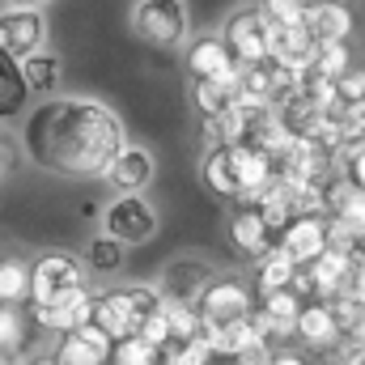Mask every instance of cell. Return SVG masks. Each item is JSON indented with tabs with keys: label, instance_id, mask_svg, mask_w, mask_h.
<instances>
[{
	"label": "cell",
	"instance_id": "6da1fadb",
	"mask_svg": "<svg viewBox=\"0 0 365 365\" xmlns=\"http://www.w3.org/2000/svg\"><path fill=\"white\" fill-rule=\"evenodd\" d=\"M123 145V119L98 98H43L21 123V153L56 179H102Z\"/></svg>",
	"mask_w": 365,
	"mask_h": 365
},
{
	"label": "cell",
	"instance_id": "7a4b0ae2",
	"mask_svg": "<svg viewBox=\"0 0 365 365\" xmlns=\"http://www.w3.org/2000/svg\"><path fill=\"white\" fill-rule=\"evenodd\" d=\"M98 221H102V234L123 242L128 251L153 242L158 230H162V212L149 195H119V191L98 208Z\"/></svg>",
	"mask_w": 365,
	"mask_h": 365
},
{
	"label": "cell",
	"instance_id": "3957f363",
	"mask_svg": "<svg viewBox=\"0 0 365 365\" xmlns=\"http://www.w3.org/2000/svg\"><path fill=\"white\" fill-rule=\"evenodd\" d=\"M191 306L200 314V327H230V323H238V319L251 314L255 289L238 272H212L200 284V293L191 297Z\"/></svg>",
	"mask_w": 365,
	"mask_h": 365
},
{
	"label": "cell",
	"instance_id": "277c9868",
	"mask_svg": "<svg viewBox=\"0 0 365 365\" xmlns=\"http://www.w3.org/2000/svg\"><path fill=\"white\" fill-rule=\"evenodd\" d=\"M132 34L158 51H175L191 34V9L187 0H136L132 4Z\"/></svg>",
	"mask_w": 365,
	"mask_h": 365
},
{
	"label": "cell",
	"instance_id": "5b68a950",
	"mask_svg": "<svg viewBox=\"0 0 365 365\" xmlns=\"http://www.w3.org/2000/svg\"><path fill=\"white\" fill-rule=\"evenodd\" d=\"M77 289H86L81 259L68 251H47L30 264V302L26 306H47V302H60Z\"/></svg>",
	"mask_w": 365,
	"mask_h": 365
},
{
	"label": "cell",
	"instance_id": "8992f818",
	"mask_svg": "<svg viewBox=\"0 0 365 365\" xmlns=\"http://www.w3.org/2000/svg\"><path fill=\"white\" fill-rule=\"evenodd\" d=\"M268 26H272V21H268L255 4L234 9V13L225 17L221 43H225V51L234 56L238 68H242V64H264V60H268Z\"/></svg>",
	"mask_w": 365,
	"mask_h": 365
},
{
	"label": "cell",
	"instance_id": "52a82bcc",
	"mask_svg": "<svg viewBox=\"0 0 365 365\" xmlns=\"http://www.w3.org/2000/svg\"><path fill=\"white\" fill-rule=\"evenodd\" d=\"M38 47H47V13L43 9L4 4L0 9V51L21 60V56H30Z\"/></svg>",
	"mask_w": 365,
	"mask_h": 365
},
{
	"label": "cell",
	"instance_id": "ba28073f",
	"mask_svg": "<svg viewBox=\"0 0 365 365\" xmlns=\"http://www.w3.org/2000/svg\"><path fill=\"white\" fill-rule=\"evenodd\" d=\"M158 179V158H153V149H145V145H123L115 158H110V166L102 170V182H110L119 195H145L149 187Z\"/></svg>",
	"mask_w": 365,
	"mask_h": 365
},
{
	"label": "cell",
	"instance_id": "9c48e42d",
	"mask_svg": "<svg viewBox=\"0 0 365 365\" xmlns=\"http://www.w3.org/2000/svg\"><path fill=\"white\" fill-rule=\"evenodd\" d=\"M276 247H280L297 268H306V264L327 247V217H323V212H297V217H289V221L276 230Z\"/></svg>",
	"mask_w": 365,
	"mask_h": 365
},
{
	"label": "cell",
	"instance_id": "30bf717a",
	"mask_svg": "<svg viewBox=\"0 0 365 365\" xmlns=\"http://www.w3.org/2000/svg\"><path fill=\"white\" fill-rule=\"evenodd\" d=\"M26 319H30L34 331H51V336L73 331V327H81V323L93 319V289L86 284V289H77V293H68V297H60V302L26 306Z\"/></svg>",
	"mask_w": 365,
	"mask_h": 365
},
{
	"label": "cell",
	"instance_id": "8fae6325",
	"mask_svg": "<svg viewBox=\"0 0 365 365\" xmlns=\"http://www.w3.org/2000/svg\"><path fill=\"white\" fill-rule=\"evenodd\" d=\"M182 68H187L191 81H234V77H238V64H234V56L225 51L221 34H200V38H191L187 51H182Z\"/></svg>",
	"mask_w": 365,
	"mask_h": 365
},
{
	"label": "cell",
	"instance_id": "7c38bea8",
	"mask_svg": "<svg viewBox=\"0 0 365 365\" xmlns=\"http://www.w3.org/2000/svg\"><path fill=\"white\" fill-rule=\"evenodd\" d=\"M314 47H319V43L310 38V30H306L302 21H293V26H268V64L293 73V77H302V73L310 68Z\"/></svg>",
	"mask_w": 365,
	"mask_h": 365
},
{
	"label": "cell",
	"instance_id": "4fadbf2b",
	"mask_svg": "<svg viewBox=\"0 0 365 365\" xmlns=\"http://www.w3.org/2000/svg\"><path fill=\"white\" fill-rule=\"evenodd\" d=\"M110 336L102 331V327H93V323H81V327H73V331H60L56 336V349H51V357L60 365H106L110 361Z\"/></svg>",
	"mask_w": 365,
	"mask_h": 365
},
{
	"label": "cell",
	"instance_id": "5bb4252c",
	"mask_svg": "<svg viewBox=\"0 0 365 365\" xmlns=\"http://www.w3.org/2000/svg\"><path fill=\"white\" fill-rule=\"evenodd\" d=\"M293 340H297L306 353H327V349H336L344 336H340V327H336V319H331V306L319 302V297H306V302H302V314H297V323H293Z\"/></svg>",
	"mask_w": 365,
	"mask_h": 365
},
{
	"label": "cell",
	"instance_id": "9a60e30c",
	"mask_svg": "<svg viewBox=\"0 0 365 365\" xmlns=\"http://www.w3.org/2000/svg\"><path fill=\"white\" fill-rule=\"evenodd\" d=\"M225 238H230V247H234L242 259H259V255L276 242V230L251 208V204H238V208L230 212V221H225Z\"/></svg>",
	"mask_w": 365,
	"mask_h": 365
},
{
	"label": "cell",
	"instance_id": "2e32d148",
	"mask_svg": "<svg viewBox=\"0 0 365 365\" xmlns=\"http://www.w3.org/2000/svg\"><path fill=\"white\" fill-rule=\"evenodd\" d=\"M302 26L310 30L314 43H349L353 38V9L340 0H310L302 13Z\"/></svg>",
	"mask_w": 365,
	"mask_h": 365
},
{
	"label": "cell",
	"instance_id": "e0dca14e",
	"mask_svg": "<svg viewBox=\"0 0 365 365\" xmlns=\"http://www.w3.org/2000/svg\"><path fill=\"white\" fill-rule=\"evenodd\" d=\"M93 327H102L110 340H123V336H136V310H132V302H128V289L123 284H115V289H102V293H93Z\"/></svg>",
	"mask_w": 365,
	"mask_h": 365
},
{
	"label": "cell",
	"instance_id": "ac0fdd59",
	"mask_svg": "<svg viewBox=\"0 0 365 365\" xmlns=\"http://www.w3.org/2000/svg\"><path fill=\"white\" fill-rule=\"evenodd\" d=\"M17 77H21V90L26 93H38V98H51V90H60L64 81V60L47 47L30 51L17 60Z\"/></svg>",
	"mask_w": 365,
	"mask_h": 365
},
{
	"label": "cell",
	"instance_id": "d6986e66",
	"mask_svg": "<svg viewBox=\"0 0 365 365\" xmlns=\"http://www.w3.org/2000/svg\"><path fill=\"white\" fill-rule=\"evenodd\" d=\"M323 217H336V221H349L353 230L365 225V187L349 182L344 175H331L323 182Z\"/></svg>",
	"mask_w": 365,
	"mask_h": 365
},
{
	"label": "cell",
	"instance_id": "ffe728a7",
	"mask_svg": "<svg viewBox=\"0 0 365 365\" xmlns=\"http://www.w3.org/2000/svg\"><path fill=\"white\" fill-rule=\"evenodd\" d=\"M200 182H204V191H212L217 200H238V162H234V145L204 149V158H200Z\"/></svg>",
	"mask_w": 365,
	"mask_h": 365
},
{
	"label": "cell",
	"instance_id": "44dd1931",
	"mask_svg": "<svg viewBox=\"0 0 365 365\" xmlns=\"http://www.w3.org/2000/svg\"><path fill=\"white\" fill-rule=\"evenodd\" d=\"M234 162H238V200L234 204H251L276 179V162L251 145H234Z\"/></svg>",
	"mask_w": 365,
	"mask_h": 365
},
{
	"label": "cell",
	"instance_id": "7402d4cb",
	"mask_svg": "<svg viewBox=\"0 0 365 365\" xmlns=\"http://www.w3.org/2000/svg\"><path fill=\"white\" fill-rule=\"evenodd\" d=\"M212 276V268L204 264V259H195V255H182V259H170L162 276H158V289L166 293V297H195L200 293V284Z\"/></svg>",
	"mask_w": 365,
	"mask_h": 365
},
{
	"label": "cell",
	"instance_id": "603a6c76",
	"mask_svg": "<svg viewBox=\"0 0 365 365\" xmlns=\"http://www.w3.org/2000/svg\"><path fill=\"white\" fill-rule=\"evenodd\" d=\"M251 264H255V280H251L255 297H259V293H272V289H289V284L297 280V264H293L276 242L259 255V259H251Z\"/></svg>",
	"mask_w": 365,
	"mask_h": 365
},
{
	"label": "cell",
	"instance_id": "cb8c5ba5",
	"mask_svg": "<svg viewBox=\"0 0 365 365\" xmlns=\"http://www.w3.org/2000/svg\"><path fill=\"white\" fill-rule=\"evenodd\" d=\"M123 264H128V247L115 242V238H106L102 230L93 234L90 242H86V251H81V268L93 276H119Z\"/></svg>",
	"mask_w": 365,
	"mask_h": 365
},
{
	"label": "cell",
	"instance_id": "d4e9b609",
	"mask_svg": "<svg viewBox=\"0 0 365 365\" xmlns=\"http://www.w3.org/2000/svg\"><path fill=\"white\" fill-rule=\"evenodd\" d=\"M30 302V264L21 255H0V306Z\"/></svg>",
	"mask_w": 365,
	"mask_h": 365
},
{
	"label": "cell",
	"instance_id": "484cf974",
	"mask_svg": "<svg viewBox=\"0 0 365 365\" xmlns=\"http://www.w3.org/2000/svg\"><path fill=\"white\" fill-rule=\"evenodd\" d=\"M230 102H234V81H191V106L200 110V119L225 115Z\"/></svg>",
	"mask_w": 365,
	"mask_h": 365
},
{
	"label": "cell",
	"instance_id": "4316f807",
	"mask_svg": "<svg viewBox=\"0 0 365 365\" xmlns=\"http://www.w3.org/2000/svg\"><path fill=\"white\" fill-rule=\"evenodd\" d=\"M349 68H353V47H349V43H319V47H314V60H310L306 73L336 81V77H344Z\"/></svg>",
	"mask_w": 365,
	"mask_h": 365
},
{
	"label": "cell",
	"instance_id": "83f0119b",
	"mask_svg": "<svg viewBox=\"0 0 365 365\" xmlns=\"http://www.w3.org/2000/svg\"><path fill=\"white\" fill-rule=\"evenodd\" d=\"M162 314H166V327H170V340H191L200 336V314L187 297H166L162 293Z\"/></svg>",
	"mask_w": 365,
	"mask_h": 365
},
{
	"label": "cell",
	"instance_id": "f1b7e54d",
	"mask_svg": "<svg viewBox=\"0 0 365 365\" xmlns=\"http://www.w3.org/2000/svg\"><path fill=\"white\" fill-rule=\"evenodd\" d=\"M106 365H162V353L149 349L140 336H123L110 344V361Z\"/></svg>",
	"mask_w": 365,
	"mask_h": 365
},
{
	"label": "cell",
	"instance_id": "f546056e",
	"mask_svg": "<svg viewBox=\"0 0 365 365\" xmlns=\"http://www.w3.org/2000/svg\"><path fill=\"white\" fill-rule=\"evenodd\" d=\"M212 361V349L204 344V336H191V340H170L162 349V365H208Z\"/></svg>",
	"mask_w": 365,
	"mask_h": 365
},
{
	"label": "cell",
	"instance_id": "4dcf8cb0",
	"mask_svg": "<svg viewBox=\"0 0 365 365\" xmlns=\"http://www.w3.org/2000/svg\"><path fill=\"white\" fill-rule=\"evenodd\" d=\"M327 306H331V319H336V327H340V336L349 340V331L357 327L365 319V306L353 297V293H340V297H327Z\"/></svg>",
	"mask_w": 365,
	"mask_h": 365
},
{
	"label": "cell",
	"instance_id": "1f68e13d",
	"mask_svg": "<svg viewBox=\"0 0 365 365\" xmlns=\"http://www.w3.org/2000/svg\"><path fill=\"white\" fill-rule=\"evenodd\" d=\"M306 4H310V0H255V9H259L272 26H293V21H302Z\"/></svg>",
	"mask_w": 365,
	"mask_h": 365
},
{
	"label": "cell",
	"instance_id": "d6a6232c",
	"mask_svg": "<svg viewBox=\"0 0 365 365\" xmlns=\"http://www.w3.org/2000/svg\"><path fill=\"white\" fill-rule=\"evenodd\" d=\"M136 336H140V340H145L149 349H158V353H162V349L170 344V327H166V314H162V306H158L153 314H145V319H140Z\"/></svg>",
	"mask_w": 365,
	"mask_h": 365
},
{
	"label": "cell",
	"instance_id": "836d02e7",
	"mask_svg": "<svg viewBox=\"0 0 365 365\" xmlns=\"http://www.w3.org/2000/svg\"><path fill=\"white\" fill-rule=\"evenodd\" d=\"M128 289V302H132V310H136V319H145V314H153L158 306H162V289H158V280L153 284H123ZM140 327V323H136Z\"/></svg>",
	"mask_w": 365,
	"mask_h": 365
},
{
	"label": "cell",
	"instance_id": "e575fe53",
	"mask_svg": "<svg viewBox=\"0 0 365 365\" xmlns=\"http://www.w3.org/2000/svg\"><path fill=\"white\" fill-rule=\"evenodd\" d=\"M336 98H340V106H349V102H365V68L361 64H353L344 77H336Z\"/></svg>",
	"mask_w": 365,
	"mask_h": 365
},
{
	"label": "cell",
	"instance_id": "d590c367",
	"mask_svg": "<svg viewBox=\"0 0 365 365\" xmlns=\"http://www.w3.org/2000/svg\"><path fill=\"white\" fill-rule=\"evenodd\" d=\"M221 145H225L221 119H200V149H221Z\"/></svg>",
	"mask_w": 365,
	"mask_h": 365
},
{
	"label": "cell",
	"instance_id": "8d00e7d4",
	"mask_svg": "<svg viewBox=\"0 0 365 365\" xmlns=\"http://www.w3.org/2000/svg\"><path fill=\"white\" fill-rule=\"evenodd\" d=\"M340 175H344L349 182H357V187H365V145H361V149H353V153L344 158Z\"/></svg>",
	"mask_w": 365,
	"mask_h": 365
},
{
	"label": "cell",
	"instance_id": "74e56055",
	"mask_svg": "<svg viewBox=\"0 0 365 365\" xmlns=\"http://www.w3.org/2000/svg\"><path fill=\"white\" fill-rule=\"evenodd\" d=\"M264 365H314L310 353H297V349H272Z\"/></svg>",
	"mask_w": 365,
	"mask_h": 365
},
{
	"label": "cell",
	"instance_id": "f35d334b",
	"mask_svg": "<svg viewBox=\"0 0 365 365\" xmlns=\"http://www.w3.org/2000/svg\"><path fill=\"white\" fill-rule=\"evenodd\" d=\"M13 170H17V149H13V145L0 136V187L13 179Z\"/></svg>",
	"mask_w": 365,
	"mask_h": 365
},
{
	"label": "cell",
	"instance_id": "ab89813d",
	"mask_svg": "<svg viewBox=\"0 0 365 365\" xmlns=\"http://www.w3.org/2000/svg\"><path fill=\"white\" fill-rule=\"evenodd\" d=\"M21 365H60V361H56L51 353H26V357H21Z\"/></svg>",
	"mask_w": 365,
	"mask_h": 365
},
{
	"label": "cell",
	"instance_id": "60d3db41",
	"mask_svg": "<svg viewBox=\"0 0 365 365\" xmlns=\"http://www.w3.org/2000/svg\"><path fill=\"white\" fill-rule=\"evenodd\" d=\"M9 4H21V9H47V4H56V0H9Z\"/></svg>",
	"mask_w": 365,
	"mask_h": 365
},
{
	"label": "cell",
	"instance_id": "b9f144b4",
	"mask_svg": "<svg viewBox=\"0 0 365 365\" xmlns=\"http://www.w3.org/2000/svg\"><path fill=\"white\" fill-rule=\"evenodd\" d=\"M357 247H361V251H365V225H361V230H357Z\"/></svg>",
	"mask_w": 365,
	"mask_h": 365
},
{
	"label": "cell",
	"instance_id": "7bdbcfd3",
	"mask_svg": "<svg viewBox=\"0 0 365 365\" xmlns=\"http://www.w3.org/2000/svg\"><path fill=\"white\" fill-rule=\"evenodd\" d=\"M340 4H349V0H340Z\"/></svg>",
	"mask_w": 365,
	"mask_h": 365
}]
</instances>
